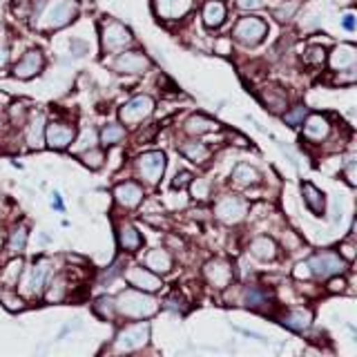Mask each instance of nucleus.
I'll list each match as a JSON object with an SVG mask.
<instances>
[{"label": "nucleus", "instance_id": "15", "mask_svg": "<svg viewBox=\"0 0 357 357\" xmlns=\"http://www.w3.org/2000/svg\"><path fill=\"white\" fill-rule=\"evenodd\" d=\"M192 9V0H154V11L161 20H181Z\"/></svg>", "mask_w": 357, "mask_h": 357}, {"label": "nucleus", "instance_id": "44", "mask_svg": "<svg viewBox=\"0 0 357 357\" xmlns=\"http://www.w3.org/2000/svg\"><path fill=\"white\" fill-rule=\"evenodd\" d=\"M340 257H344V259L349 261V264L355 259V243H353V239L344 241V243L340 245Z\"/></svg>", "mask_w": 357, "mask_h": 357}, {"label": "nucleus", "instance_id": "8", "mask_svg": "<svg viewBox=\"0 0 357 357\" xmlns=\"http://www.w3.org/2000/svg\"><path fill=\"white\" fill-rule=\"evenodd\" d=\"M245 215H248V204H245L241 197H234V195L221 197L215 206V217L223 223H228V226L243 221Z\"/></svg>", "mask_w": 357, "mask_h": 357}, {"label": "nucleus", "instance_id": "34", "mask_svg": "<svg viewBox=\"0 0 357 357\" xmlns=\"http://www.w3.org/2000/svg\"><path fill=\"white\" fill-rule=\"evenodd\" d=\"M126 139V128L119 126V123H107V126L100 130V141L103 145H116Z\"/></svg>", "mask_w": 357, "mask_h": 357}, {"label": "nucleus", "instance_id": "46", "mask_svg": "<svg viewBox=\"0 0 357 357\" xmlns=\"http://www.w3.org/2000/svg\"><path fill=\"white\" fill-rule=\"evenodd\" d=\"M293 275H295L297 279H308V277H312V273H310V266H308V261H299V264L295 266V271H293Z\"/></svg>", "mask_w": 357, "mask_h": 357}, {"label": "nucleus", "instance_id": "32", "mask_svg": "<svg viewBox=\"0 0 357 357\" xmlns=\"http://www.w3.org/2000/svg\"><path fill=\"white\" fill-rule=\"evenodd\" d=\"M27 245V228L25 226H16L14 230H11L9 234V241H7V252L9 255H20L22 250H25Z\"/></svg>", "mask_w": 357, "mask_h": 357}, {"label": "nucleus", "instance_id": "10", "mask_svg": "<svg viewBox=\"0 0 357 357\" xmlns=\"http://www.w3.org/2000/svg\"><path fill=\"white\" fill-rule=\"evenodd\" d=\"M308 266H310L312 277H319V279H328L335 275H342L346 271L344 259L340 255H333V252H321V255L310 257Z\"/></svg>", "mask_w": 357, "mask_h": 357}, {"label": "nucleus", "instance_id": "31", "mask_svg": "<svg viewBox=\"0 0 357 357\" xmlns=\"http://www.w3.org/2000/svg\"><path fill=\"white\" fill-rule=\"evenodd\" d=\"M232 181L239 183V185H252V183L259 181V172H257L255 167L248 163H239L232 170Z\"/></svg>", "mask_w": 357, "mask_h": 357}, {"label": "nucleus", "instance_id": "49", "mask_svg": "<svg viewBox=\"0 0 357 357\" xmlns=\"http://www.w3.org/2000/svg\"><path fill=\"white\" fill-rule=\"evenodd\" d=\"M190 181H192V174H190V172H181V174H176V178L172 181V185L181 190V188H185Z\"/></svg>", "mask_w": 357, "mask_h": 357}, {"label": "nucleus", "instance_id": "4", "mask_svg": "<svg viewBox=\"0 0 357 357\" xmlns=\"http://www.w3.org/2000/svg\"><path fill=\"white\" fill-rule=\"evenodd\" d=\"M132 43V33L126 25H121L116 20H105L100 25V45H103V52L114 54L123 52Z\"/></svg>", "mask_w": 357, "mask_h": 357}, {"label": "nucleus", "instance_id": "23", "mask_svg": "<svg viewBox=\"0 0 357 357\" xmlns=\"http://www.w3.org/2000/svg\"><path fill=\"white\" fill-rule=\"evenodd\" d=\"M204 25L210 27V29H217L223 25V20H226V5L221 3V0H208L204 5Z\"/></svg>", "mask_w": 357, "mask_h": 357}, {"label": "nucleus", "instance_id": "28", "mask_svg": "<svg viewBox=\"0 0 357 357\" xmlns=\"http://www.w3.org/2000/svg\"><path fill=\"white\" fill-rule=\"evenodd\" d=\"M250 252L261 261H273L277 257V243L271 237H257L250 241Z\"/></svg>", "mask_w": 357, "mask_h": 357}, {"label": "nucleus", "instance_id": "5", "mask_svg": "<svg viewBox=\"0 0 357 357\" xmlns=\"http://www.w3.org/2000/svg\"><path fill=\"white\" fill-rule=\"evenodd\" d=\"M150 340V326L148 324H134V326L123 328L114 340L116 353H134L141 351Z\"/></svg>", "mask_w": 357, "mask_h": 357}, {"label": "nucleus", "instance_id": "6", "mask_svg": "<svg viewBox=\"0 0 357 357\" xmlns=\"http://www.w3.org/2000/svg\"><path fill=\"white\" fill-rule=\"evenodd\" d=\"M268 33V25L261 20V18H255V16H248V18H241L237 25H234V31L232 36L237 43L245 45V47H255V45H259Z\"/></svg>", "mask_w": 357, "mask_h": 357}, {"label": "nucleus", "instance_id": "18", "mask_svg": "<svg viewBox=\"0 0 357 357\" xmlns=\"http://www.w3.org/2000/svg\"><path fill=\"white\" fill-rule=\"evenodd\" d=\"M45 67V59H43V54L38 50H29L22 59L16 63L14 67V76L16 78H31V76H36L40 70Z\"/></svg>", "mask_w": 357, "mask_h": 357}, {"label": "nucleus", "instance_id": "2", "mask_svg": "<svg viewBox=\"0 0 357 357\" xmlns=\"http://www.w3.org/2000/svg\"><path fill=\"white\" fill-rule=\"evenodd\" d=\"M78 14V3L76 0H47L43 3V7L38 9V14L33 18H38L33 25H36L40 31H56L63 29L65 25L76 18Z\"/></svg>", "mask_w": 357, "mask_h": 357}, {"label": "nucleus", "instance_id": "42", "mask_svg": "<svg viewBox=\"0 0 357 357\" xmlns=\"http://www.w3.org/2000/svg\"><path fill=\"white\" fill-rule=\"evenodd\" d=\"M96 141H98V134H96V130H92V128H87V130L83 132V137H81V141H78V145H76V152H81V150H89V148H94V145H96Z\"/></svg>", "mask_w": 357, "mask_h": 357}, {"label": "nucleus", "instance_id": "1", "mask_svg": "<svg viewBox=\"0 0 357 357\" xmlns=\"http://www.w3.org/2000/svg\"><path fill=\"white\" fill-rule=\"evenodd\" d=\"M114 304H116L119 315L130 317V319H145V317L156 315L161 301L154 299L150 293H145V290L130 288V290H123V293L114 299Z\"/></svg>", "mask_w": 357, "mask_h": 357}, {"label": "nucleus", "instance_id": "47", "mask_svg": "<svg viewBox=\"0 0 357 357\" xmlns=\"http://www.w3.org/2000/svg\"><path fill=\"white\" fill-rule=\"evenodd\" d=\"M0 299H3V301H5V306L11 308V310H20V308H22V299H20V297L16 299V297H9L7 293H3V295H0Z\"/></svg>", "mask_w": 357, "mask_h": 357}, {"label": "nucleus", "instance_id": "14", "mask_svg": "<svg viewBox=\"0 0 357 357\" xmlns=\"http://www.w3.org/2000/svg\"><path fill=\"white\" fill-rule=\"evenodd\" d=\"M148 67H150L148 56L141 52H123L112 63V70L121 74H143Z\"/></svg>", "mask_w": 357, "mask_h": 357}, {"label": "nucleus", "instance_id": "45", "mask_svg": "<svg viewBox=\"0 0 357 357\" xmlns=\"http://www.w3.org/2000/svg\"><path fill=\"white\" fill-rule=\"evenodd\" d=\"M266 5V0H237V7L243 11H257Z\"/></svg>", "mask_w": 357, "mask_h": 357}, {"label": "nucleus", "instance_id": "53", "mask_svg": "<svg viewBox=\"0 0 357 357\" xmlns=\"http://www.w3.org/2000/svg\"><path fill=\"white\" fill-rule=\"evenodd\" d=\"M0 130H3V119H0Z\"/></svg>", "mask_w": 357, "mask_h": 357}, {"label": "nucleus", "instance_id": "17", "mask_svg": "<svg viewBox=\"0 0 357 357\" xmlns=\"http://www.w3.org/2000/svg\"><path fill=\"white\" fill-rule=\"evenodd\" d=\"M143 188L134 181H126V183H119L114 188V201L126 210H134L141 201H143Z\"/></svg>", "mask_w": 357, "mask_h": 357}, {"label": "nucleus", "instance_id": "36", "mask_svg": "<svg viewBox=\"0 0 357 357\" xmlns=\"http://www.w3.org/2000/svg\"><path fill=\"white\" fill-rule=\"evenodd\" d=\"M190 185V192H192V197L197 201H206L210 199V192H212V185L208 178H192V181L188 183Z\"/></svg>", "mask_w": 357, "mask_h": 357}, {"label": "nucleus", "instance_id": "29", "mask_svg": "<svg viewBox=\"0 0 357 357\" xmlns=\"http://www.w3.org/2000/svg\"><path fill=\"white\" fill-rule=\"evenodd\" d=\"M181 154L185 156L188 161L192 163H206L208 156H210V150L206 143H199V141H188L181 145Z\"/></svg>", "mask_w": 357, "mask_h": 357}, {"label": "nucleus", "instance_id": "37", "mask_svg": "<svg viewBox=\"0 0 357 357\" xmlns=\"http://www.w3.org/2000/svg\"><path fill=\"white\" fill-rule=\"evenodd\" d=\"M94 310H96V315H100L103 319H112L116 315V304L112 297H98L94 304Z\"/></svg>", "mask_w": 357, "mask_h": 357}, {"label": "nucleus", "instance_id": "13", "mask_svg": "<svg viewBox=\"0 0 357 357\" xmlns=\"http://www.w3.org/2000/svg\"><path fill=\"white\" fill-rule=\"evenodd\" d=\"M204 277L212 288H228L232 282V266L226 259H210L204 266Z\"/></svg>", "mask_w": 357, "mask_h": 357}, {"label": "nucleus", "instance_id": "27", "mask_svg": "<svg viewBox=\"0 0 357 357\" xmlns=\"http://www.w3.org/2000/svg\"><path fill=\"white\" fill-rule=\"evenodd\" d=\"M45 141V114L43 112H33L27 123V143L31 148H40Z\"/></svg>", "mask_w": 357, "mask_h": 357}, {"label": "nucleus", "instance_id": "22", "mask_svg": "<svg viewBox=\"0 0 357 357\" xmlns=\"http://www.w3.org/2000/svg\"><path fill=\"white\" fill-rule=\"evenodd\" d=\"M301 195H304V201L308 210L312 212V215L321 217L324 210H326V199H324V192L319 188H315L312 183H301Z\"/></svg>", "mask_w": 357, "mask_h": 357}, {"label": "nucleus", "instance_id": "43", "mask_svg": "<svg viewBox=\"0 0 357 357\" xmlns=\"http://www.w3.org/2000/svg\"><path fill=\"white\" fill-rule=\"evenodd\" d=\"M163 306L165 308H170V310H178V312H185V301L181 299V297H178L176 293L174 295H170V297H167L165 301H163Z\"/></svg>", "mask_w": 357, "mask_h": 357}, {"label": "nucleus", "instance_id": "20", "mask_svg": "<svg viewBox=\"0 0 357 357\" xmlns=\"http://www.w3.org/2000/svg\"><path fill=\"white\" fill-rule=\"evenodd\" d=\"M259 98L261 103L273 112V114H282V112H286V105H288V96L282 87L277 85H266L261 92H259Z\"/></svg>", "mask_w": 357, "mask_h": 357}, {"label": "nucleus", "instance_id": "7", "mask_svg": "<svg viewBox=\"0 0 357 357\" xmlns=\"http://www.w3.org/2000/svg\"><path fill=\"white\" fill-rule=\"evenodd\" d=\"M152 112H154V98L148 94H141V96L130 98L128 103H123L119 109V116L126 126H139V123H143Z\"/></svg>", "mask_w": 357, "mask_h": 357}, {"label": "nucleus", "instance_id": "33", "mask_svg": "<svg viewBox=\"0 0 357 357\" xmlns=\"http://www.w3.org/2000/svg\"><path fill=\"white\" fill-rule=\"evenodd\" d=\"M20 273H22V261H20V259L9 261V264L3 268V273H0V282H3L7 288H14V286H18Z\"/></svg>", "mask_w": 357, "mask_h": 357}, {"label": "nucleus", "instance_id": "39", "mask_svg": "<svg viewBox=\"0 0 357 357\" xmlns=\"http://www.w3.org/2000/svg\"><path fill=\"white\" fill-rule=\"evenodd\" d=\"M306 119V107L304 105H295V107H290L284 112V121H286V126L290 128H299L301 123H304Z\"/></svg>", "mask_w": 357, "mask_h": 357}, {"label": "nucleus", "instance_id": "30", "mask_svg": "<svg viewBox=\"0 0 357 357\" xmlns=\"http://www.w3.org/2000/svg\"><path fill=\"white\" fill-rule=\"evenodd\" d=\"M243 304L248 308H252V310H264L268 306V295L264 293L261 288L248 286L243 290Z\"/></svg>", "mask_w": 357, "mask_h": 357}, {"label": "nucleus", "instance_id": "50", "mask_svg": "<svg viewBox=\"0 0 357 357\" xmlns=\"http://www.w3.org/2000/svg\"><path fill=\"white\" fill-rule=\"evenodd\" d=\"M9 63V47L5 40H0V70Z\"/></svg>", "mask_w": 357, "mask_h": 357}, {"label": "nucleus", "instance_id": "52", "mask_svg": "<svg viewBox=\"0 0 357 357\" xmlns=\"http://www.w3.org/2000/svg\"><path fill=\"white\" fill-rule=\"evenodd\" d=\"M344 27L349 29V31H353V29H355V16H353V14H349V16L344 18Z\"/></svg>", "mask_w": 357, "mask_h": 357}, {"label": "nucleus", "instance_id": "3", "mask_svg": "<svg viewBox=\"0 0 357 357\" xmlns=\"http://www.w3.org/2000/svg\"><path fill=\"white\" fill-rule=\"evenodd\" d=\"M20 293L22 297L27 299H36L40 297L45 284H47V277H50V261H36L33 266H29L25 273H20Z\"/></svg>", "mask_w": 357, "mask_h": 357}, {"label": "nucleus", "instance_id": "9", "mask_svg": "<svg viewBox=\"0 0 357 357\" xmlns=\"http://www.w3.org/2000/svg\"><path fill=\"white\" fill-rule=\"evenodd\" d=\"M137 172L145 183H159L165 172L163 152H145L137 159Z\"/></svg>", "mask_w": 357, "mask_h": 357}, {"label": "nucleus", "instance_id": "51", "mask_svg": "<svg viewBox=\"0 0 357 357\" xmlns=\"http://www.w3.org/2000/svg\"><path fill=\"white\" fill-rule=\"evenodd\" d=\"M346 178H349V183L355 185V159L351 156L349 163H346Z\"/></svg>", "mask_w": 357, "mask_h": 357}, {"label": "nucleus", "instance_id": "38", "mask_svg": "<svg viewBox=\"0 0 357 357\" xmlns=\"http://www.w3.org/2000/svg\"><path fill=\"white\" fill-rule=\"evenodd\" d=\"M324 61H326V50L321 47V45H310V47H306L304 52V63L306 65H324Z\"/></svg>", "mask_w": 357, "mask_h": 357}, {"label": "nucleus", "instance_id": "12", "mask_svg": "<svg viewBox=\"0 0 357 357\" xmlns=\"http://www.w3.org/2000/svg\"><path fill=\"white\" fill-rule=\"evenodd\" d=\"M126 282L132 288L145 290V293H156V290H161V286H163L159 275L152 273L150 268H141V266H132L130 268V271L126 273Z\"/></svg>", "mask_w": 357, "mask_h": 357}, {"label": "nucleus", "instance_id": "48", "mask_svg": "<svg viewBox=\"0 0 357 357\" xmlns=\"http://www.w3.org/2000/svg\"><path fill=\"white\" fill-rule=\"evenodd\" d=\"M328 290H331V293H344V290H346V282H344L342 277L335 275V279H331V282H328Z\"/></svg>", "mask_w": 357, "mask_h": 357}, {"label": "nucleus", "instance_id": "41", "mask_svg": "<svg viewBox=\"0 0 357 357\" xmlns=\"http://www.w3.org/2000/svg\"><path fill=\"white\" fill-rule=\"evenodd\" d=\"M81 159H83V163L87 167H92V170H98V167L103 165L105 156H103V152H100V150H96V145H94V148H89L87 152L81 154Z\"/></svg>", "mask_w": 357, "mask_h": 357}, {"label": "nucleus", "instance_id": "40", "mask_svg": "<svg viewBox=\"0 0 357 357\" xmlns=\"http://www.w3.org/2000/svg\"><path fill=\"white\" fill-rule=\"evenodd\" d=\"M299 9V3H297V0H286V3L284 5H279L275 11H273V16L277 18V20H290V18H293L295 16V11Z\"/></svg>", "mask_w": 357, "mask_h": 357}, {"label": "nucleus", "instance_id": "11", "mask_svg": "<svg viewBox=\"0 0 357 357\" xmlns=\"http://www.w3.org/2000/svg\"><path fill=\"white\" fill-rule=\"evenodd\" d=\"M74 139H76L74 126H67V123H59V121H52L45 126V141H47V145L54 150L70 148Z\"/></svg>", "mask_w": 357, "mask_h": 357}, {"label": "nucleus", "instance_id": "26", "mask_svg": "<svg viewBox=\"0 0 357 357\" xmlns=\"http://www.w3.org/2000/svg\"><path fill=\"white\" fill-rule=\"evenodd\" d=\"M190 137H201V134H210V132H217L219 130V123L212 121L204 114H195L185 121V128H183Z\"/></svg>", "mask_w": 357, "mask_h": 357}, {"label": "nucleus", "instance_id": "16", "mask_svg": "<svg viewBox=\"0 0 357 357\" xmlns=\"http://www.w3.org/2000/svg\"><path fill=\"white\" fill-rule=\"evenodd\" d=\"M304 139L310 141V143H321V141H326L328 139V134H331V123L326 116H321V114H310L304 119Z\"/></svg>", "mask_w": 357, "mask_h": 357}, {"label": "nucleus", "instance_id": "35", "mask_svg": "<svg viewBox=\"0 0 357 357\" xmlns=\"http://www.w3.org/2000/svg\"><path fill=\"white\" fill-rule=\"evenodd\" d=\"M65 293H67V282H65V277L59 275V277H54L50 286H47V301H61L65 299Z\"/></svg>", "mask_w": 357, "mask_h": 357}, {"label": "nucleus", "instance_id": "25", "mask_svg": "<svg viewBox=\"0 0 357 357\" xmlns=\"http://www.w3.org/2000/svg\"><path fill=\"white\" fill-rule=\"evenodd\" d=\"M119 245L126 252H134V250H139L141 248V243H143V239H141V234H139V230L132 226V223H121L119 226Z\"/></svg>", "mask_w": 357, "mask_h": 357}, {"label": "nucleus", "instance_id": "24", "mask_svg": "<svg viewBox=\"0 0 357 357\" xmlns=\"http://www.w3.org/2000/svg\"><path fill=\"white\" fill-rule=\"evenodd\" d=\"M145 268H150L152 273H170L172 271V257L163 248H154L145 255Z\"/></svg>", "mask_w": 357, "mask_h": 357}, {"label": "nucleus", "instance_id": "21", "mask_svg": "<svg viewBox=\"0 0 357 357\" xmlns=\"http://www.w3.org/2000/svg\"><path fill=\"white\" fill-rule=\"evenodd\" d=\"M282 324H284L286 328H290V331L301 333V331L310 328V324H312V312H310L308 308H295V310L286 312V315L282 317Z\"/></svg>", "mask_w": 357, "mask_h": 357}, {"label": "nucleus", "instance_id": "19", "mask_svg": "<svg viewBox=\"0 0 357 357\" xmlns=\"http://www.w3.org/2000/svg\"><path fill=\"white\" fill-rule=\"evenodd\" d=\"M328 63H331V67L335 72H344V70H351V67H355V63H357L355 45H349V43L337 45V47L331 52Z\"/></svg>", "mask_w": 357, "mask_h": 357}]
</instances>
